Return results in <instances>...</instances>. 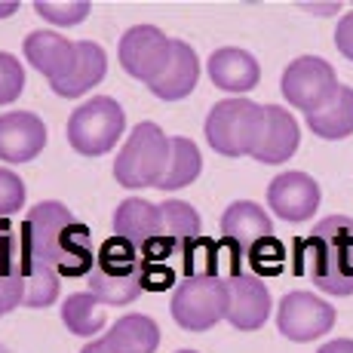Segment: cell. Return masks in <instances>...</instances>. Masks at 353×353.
Listing matches in <instances>:
<instances>
[{
  "instance_id": "1",
  "label": "cell",
  "mask_w": 353,
  "mask_h": 353,
  "mask_svg": "<svg viewBox=\"0 0 353 353\" xmlns=\"http://www.w3.org/2000/svg\"><path fill=\"white\" fill-rule=\"evenodd\" d=\"M295 274H307L325 295H353V219L329 215L295 243Z\"/></svg>"
},
{
  "instance_id": "2",
  "label": "cell",
  "mask_w": 353,
  "mask_h": 353,
  "mask_svg": "<svg viewBox=\"0 0 353 353\" xmlns=\"http://www.w3.org/2000/svg\"><path fill=\"white\" fill-rule=\"evenodd\" d=\"M206 141L221 157H252L264 129V105L249 99H225L206 117Z\"/></svg>"
},
{
  "instance_id": "3",
  "label": "cell",
  "mask_w": 353,
  "mask_h": 353,
  "mask_svg": "<svg viewBox=\"0 0 353 353\" xmlns=\"http://www.w3.org/2000/svg\"><path fill=\"white\" fill-rule=\"evenodd\" d=\"M169 166V135L157 123H139L114 160V179L123 188H157Z\"/></svg>"
},
{
  "instance_id": "4",
  "label": "cell",
  "mask_w": 353,
  "mask_h": 353,
  "mask_svg": "<svg viewBox=\"0 0 353 353\" xmlns=\"http://www.w3.org/2000/svg\"><path fill=\"white\" fill-rule=\"evenodd\" d=\"M228 283L219 274L181 276L172 292V320L188 332H206L228 316Z\"/></svg>"
},
{
  "instance_id": "5",
  "label": "cell",
  "mask_w": 353,
  "mask_h": 353,
  "mask_svg": "<svg viewBox=\"0 0 353 353\" xmlns=\"http://www.w3.org/2000/svg\"><path fill=\"white\" fill-rule=\"evenodd\" d=\"M123 126H126L123 108L111 96H96L83 101L77 111H71V117H68V141L83 157H101V154H108L117 145V139L123 135Z\"/></svg>"
},
{
  "instance_id": "6",
  "label": "cell",
  "mask_w": 353,
  "mask_h": 353,
  "mask_svg": "<svg viewBox=\"0 0 353 353\" xmlns=\"http://www.w3.org/2000/svg\"><path fill=\"white\" fill-rule=\"evenodd\" d=\"M341 83L335 77V68L320 56H301L283 71V96L292 108L310 114L323 111L338 96Z\"/></svg>"
},
{
  "instance_id": "7",
  "label": "cell",
  "mask_w": 353,
  "mask_h": 353,
  "mask_svg": "<svg viewBox=\"0 0 353 353\" xmlns=\"http://www.w3.org/2000/svg\"><path fill=\"white\" fill-rule=\"evenodd\" d=\"M169 52H172V40L160 28H154V25H135V28H129L120 37V46H117L123 71L132 80H141L148 86L169 65Z\"/></svg>"
},
{
  "instance_id": "8",
  "label": "cell",
  "mask_w": 353,
  "mask_h": 353,
  "mask_svg": "<svg viewBox=\"0 0 353 353\" xmlns=\"http://www.w3.org/2000/svg\"><path fill=\"white\" fill-rule=\"evenodd\" d=\"M335 325V307L314 292H289L276 310V329L289 341H316Z\"/></svg>"
},
{
  "instance_id": "9",
  "label": "cell",
  "mask_w": 353,
  "mask_h": 353,
  "mask_svg": "<svg viewBox=\"0 0 353 353\" xmlns=\"http://www.w3.org/2000/svg\"><path fill=\"white\" fill-rule=\"evenodd\" d=\"M74 215L71 209L65 206V203L59 200H43L37 203V206L28 212V219L22 221V236L25 243H28L31 255L37 258V261L50 264V268H56L59 261V246H62V236L65 230L74 225Z\"/></svg>"
},
{
  "instance_id": "10",
  "label": "cell",
  "mask_w": 353,
  "mask_h": 353,
  "mask_svg": "<svg viewBox=\"0 0 353 353\" xmlns=\"http://www.w3.org/2000/svg\"><path fill=\"white\" fill-rule=\"evenodd\" d=\"M228 316L225 320L240 332H255L268 323L270 316V292L261 283V276L255 274H228Z\"/></svg>"
},
{
  "instance_id": "11",
  "label": "cell",
  "mask_w": 353,
  "mask_h": 353,
  "mask_svg": "<svg viewBox=\"0 0 353 353\" xmlns=\"http://www.w3.org/2000/svg\"><path fill=\"white\" fill-rule=\"evenodd\" d=\"M31 268L34 255L22 230H16L6 219H0V292L6 298V310L22 307L25 280H28Z\"/></svg>"
},
{
  "instance_id": "12",
  "label": "cell",
  "mask_w": 353,
  "mask_h": 353,
  "mask_svg": "<svg viewBox=\"0 0 353 353\" xmlns=\"http://www.w3.org/2000/svg\"><path fill=\"white\" fill-rule=\"evenodd\" d=\"M268 203L283 221L298 225L320 209V185L307 172H280L268 188Z\"/></svg>"
},
{
  "instance_id": "13",
  "label": "cell",
  "mask_w": 353,
  "mask_h": 353,
  "mask_svg": "<svg viewBox=\"0 0 353 353\" xmlns=\"http://www.w3.org/2000/svg\"><path fill=\"white\" fill-rule=\"evenodd\" d=\"M46 145V126L37 114L12 111L0 114V160L3 163H28Z\"/></svg>"
},
{
  "instance_id": "14",
  "label": "cell",
  "mask_w": 353,
  "mask_h": 353,
  "mask_svg": "<svg viewBox=\"0 0 353 353\" xmlns=\"http://www.w3.org/2000/svg\"><path fill=\"white\" fill-rule=\"evenodd\" d=\"M221 236L236 249V255L246 261V252L252 246H258L261 240L274 236V225H270L268 212L258 203L249 200H236L230 203L221 215Z\"/></svg>"
},
{
  "instance_id": "15",
  "label": "cell",
  "mask_w": 353,
  "mask_h": 353,
  "mask_svg": "<svg viewBox=\"0 0 353 353\" xmlns=\"http://www.w3.org/2000/svg\"><path fill=\"white\" fill-rule=\"evenodd\" d=\"M298 139H301V132H298L295 117H292L286 108L264 105V129H261V139H258L252 157L258 163H268V166L286 163L298 151Z\"/></svg>"
},
{
  "instance_id": "16",
  "label": "cell",
  "mask_w": 353,
  "mask_h": 353,
  "mask_svg": "<svg viewBox=\"0 0 353 353\" xmlns=\"http://www.w3.org/2000/svg\"><path fill=\"white\" fill-rule=\"evenodd\" d=\"M196 80H200V59H196L194 46L185 40H172V52H169V65L154 80L148 90L163 101H179L191 96Z\"/></svg>"
},
{
  "instance_id": "17",
  "label": "cell",
  "mask_w": 353,
  "mask_h": 353,
  "mask_svg": "<svg viewBox=\"0 0 353 353\" xmlns=\"http://www.w3.org/2000/svg\"><path fill=\"white\" fill-rule=\"evenodd\" d=\"M209 80H212L219 90L225 92H249L255 90V83L261 80V65L255 62V56H249L246 50H236V46H225V50H215L209 56Z\"/></svg>"
},
{
  "instance_id": "18",
  "label": "cell",
  "mask_w": 353,
  "mask_h": 353,
  "mask_svg": "<svg viewBox=\"0 0 353 353\" xmlns=\"http://www.w3.org/2000/svg\"><path fill=\"white\" fill-rule=\"evenodd\" d=\"M114 236L126 240L129 246L145 249L151 240L163 236V215L160 206L141 200V196H129L114 212Z\"/></svg>"
},
{
  "instance_id": "19",
  "label": "cell",
  "mask_w": 353,
  "mask_h": 353,
  "mask_svg": "<svg viewBox=\"0 0 353 353\" xmlns=\"http://www.w3.org/2000/svg\"><path fill=\"white\" fill-rule=\"evenodd\" d=\"M77 56V43L59 37L52 31H34L25 37V59L34 65V71H40L50 83L62 80L74 65Z\"/></svg>"
},
{
  "instance_id": "20",
  "label": "cell",
  "mask_w": 353,
  "mask_h": 353,
  "mask_svg": "<svg viewBox=\"0 0 353 353\" xmlns=\"http://www.w3.org/2000/svg\"><path fill=\"white\" fill-rule=\"evenodd\" d=\"M105 71H108L105 50H101L99 43H92V40H80L71 71H68L62 80L50 83V86H52V92H56V96L77 99V96H83L86 90H96L101 80H105Z\"/></svg>"
},
{
  "instance_id": "21",
  "label": "cell",
  "mask_w": 353,
  "mask_h": 353,
  "mask_svg": "<svg viewBox=\"0 0 353 353\" xmlns=\"http://www.w3.org/2000/svg\"><path fill=\"white\" fill-rule=\"evenodd\" d=\"M101 338H105V344L111 347V353H154L160 344V329L151 316L126 314Z\"/></svg>"
},
{
  "instance_id": "22",
  "label": "cell",
  "mask_w": 353,
  "mask_h": 353,
  "mask_svg": "<svg viewBox=\"0 0 353 353\" xmlns=\"http://www.w3.org/2000/svg\"><path fill=\"white\" fill-rule=\"evenodd\" d=\"M307 126H310V132L320 135V139H329V141L347 139L353 132V86H341L338 96L332 99L323 111L310 114Z\"/></svg>"
},
{
  "instance_id": "23",
  "label": "cell",
  "mask_w": 353,
  "mask_h": 353,
  "mask_svg": "<svg viewBox=\"0 0 353 353\" xmlns=\"http://www.w3.org/2000/svg\"><path fill=\"white\" fill-rule=\"evenodd\" d=\"M200 169H203L200 148H196L191 139H185V135H172V139H169V166H166V175L160 179L157 188L160 191L188 188L196 175H200Z\"/></svg>"
},
{
  "instance_id": "24",
  "label": "cell",
  "mask_w": 353,
  "mask_h": 353,
  "mask_svg": "<svg viewBox=\"0 0 353 353\" xmlns=\"http://www.w3.org/2000/svg\"><path fill=\"white\" fill-rule=\"evenodd\" d=\"M62 323L71 335H80V338L99 335L101 325H105L101 301L92 295V292H74V295H68L65 304H62Z\"/></svg>"
},
{
  "instance_id": "25",
  "label": "cell",
  "mask_w": 353,
  "mask_h": 353,
  "mask_svg": "<svg viewBox=\"0 0 353 353\" xmlns=\"http://www.w3.org/2000/svg\"><path fill=\"white\" fill-rule=\"evenodd\" d=\"M160 215H163V236L172 240L179 255L185 252L191 243L200 240V215H196V209L191 203L166 200V203H160Z\"/></svg>"
},
{
  "instance_id": "26",
  "label": "cell",
  "mask_w": 353,
  "mask_h": 353,
  "mask_svg": "<svg viewBox=\"0 0 353 353\" xmlns=\"http://www.w3.org/2000/svg\"><path fill=\"white\" fill-rule=\"evenodd\" d=\"M90 292L99 298L101 304H114V307H123V304H132L135 298L141 295V274L132 276H111V274H101L99 268L90 270Z\"/></svg>"
},
{
  "instance_id": "27",
  "label": "cell",
  "mask_w": 353,
  "mask_h": 353,
  "mask_svg": "<svg viewBox=\"0 0 353 353\" xmlns=\"http://www.w3.org/2000/svg\"><path fill=\"white\" fill-rule=\"evenodd\" d=\"M96 268L111 276H132V274H141V255L139 249L129 246L120 236H108L96 255Z\"/></svg>"
},
{
  "instance_id": "28",
  "label": "cell",
  "mask_w": 353,
  "mask_h": 353,
  "mask_svg": "<svg viewBox=\"0 0 353 353\" xmlns=\"http://www.w3.org/2000/svg\"><path fill=\"white\" fill-rule=\"evenodd\" d=\"M59 298V274L56 268L50 264L37 261L34 258V268L25 280V298H22V307H31V310H40V307H50L56 304Z\"/></svg>"
},
{
  "instance_id": "29",
  "label": "cell",
  "mask_w": 353,
  "mask_h": 353,
  "mask_svg": "<svg viewBox=\"0 0 353 353\" xmlns=\"http://www.w3.org/2000/svg\"><path fill=\"white\" fill-rule=\"evenodd\" d=\"M246 264L249 274L255 276H280L283 268H286V249L276 236H268V240H261L246 252Z\"/></svg>"
},
{
  "instance_id": "30",
  "label": "cell",
  "mask_w": 353,
  "mask_h": 353,
  "mask_svg": "<svg viewBox=\"0 0 353 353\" xmlns=\"http://www.w3.org/2000/svg\"><path fill=\"white\" fill-rule=\"evenodd\" d=\"M34 10L52 25H77L90 16V3L86 0H74V3H50V0H37Z\"/></svg>"
},
{
  "instance_id": "31",
  "label": "cell",
  "mask_w": 353,
  "mask_h": 353,
  "mask_svg": "<svg viewBox=\"0 0 353 353\" xmlns=\"http://www.w3.org/2000/svg\"><path fill=\"white\" fill-rule=\"evenodd\" d=\"M25 86V68L10 56V52H0V105H10L22 96Z\"/></svg>"
},
{
  "instance_id": "32",
  "label": "cell",
  "mask_w": 353,
  "mask_h": 353,
  "mask_svg": "<svg viewBox=\"0 0 353 353\" xmlns=\"http://www.w3.org/2000/svg\"><path fill=\"white\" fill-rule=\"evenodd\" d=\"M22 206H25V181L10 169H0V219H10Z\"/></svg>"
},
{
  "instance_id": "33",
  "label": "cell",
  "mask_w": 353,
  "mask_h": 353,
  "mask_svg": "<svg viewBox=\"0 0 353 353\" xmlns=\"http://www.w3.org/2000/svg\"><path fill=\"white\" fill-rule=\"evenodd\" d=\"M175 286V270L169 264H145L141 261V289L145 292H163Z\"/></svg>"
},
{
  "instance_id": "34",
  "label": "cell",
  "mask_w": 353,
  "mask_h": 353,
  "mask_svg": "<svg viewBox=\"0 0 353 353\" xmlns=\"http://www.w3.org/2000/svg\"><path fill=\"white\" fill-rule=\"evenodd\" d=\"M335 46H338V52H341L344 59H350V62H353V12H347V16L338 22V28H335Z\"/></svg>"
},
{
  "instance_id": "35",
  "label": "cell",
  "mask_w": 353,
  "mask_h": 353,
  "mask_svg": "<svg viewBox=\"0 0 353 353\" xmlns=\"http://www.w3.org/2000/svg\"><path fill=\"white\" fill-rule=\"evenodd\" d=\"M316 353H353V341L350 338H335V341L323 344Z\"/></svg>"
},
{
  "instance_id": "36",
  "label": "cell",
  "mask_w": 353,
  "mask_h": 353,
  "mask_svg": "<svg viewBox=\"0 0 353 353\" xmlns=\"http://www.w3.org/2000/svg\"><path fill=\"white\" fill-rule=\"evenodd\" d=\"M80 353H111V347L105 344V338H96V341H90Z\"/></svg>"
},
{
  "instance_id": "37",
  "label": "cell",
  "mask_w": 353,
  "mask_h": 353,
  "mask_svg": "<svg viewBox=\"0 0 353 353\" xmlns=\"http://www.w3.org/2000/svg\"><path fill=\"white\" fill-rule=\"evenodd\" d=\"M16 10H19V3H0V19L10 16V12H16Z\"/></svg>"
},
{
  "instance_id": "38",
  "label": "cell",
  "mask_w": 353,
  "mask_h": 353,
  "mask_svg": "<svg viewBox=\"0 0 353 353\" xmlns=\"http://www.w3.org/2000/svg\"><path fill=\"white\" fill-rule=\"evenodd\" d=\"M3 314H10V310H6V298H3V292H0V316Z\"/></svg>"
},
{
  "instance_id": "39",
  "label": "cell",
  "mask_w": 353,
  "mask_h": 353,
  "mask_svg": "<svg viewBox=\"0 0 353 353\" xmlns=\"http://www.w3.org/2000/svg\"><path fill=\"white\" fill-rule=\"evenodd\" d=\"M0 353H10V350H6V347H3V344H0Z\"/></svg>"
},
{
  "instance_id": "40",
  "label": "cell",
  "mask_w": 353,
  "mask_h": 353,
  "mask_svg": "<svg viewBox=\"0 0 353 353\" xmlns=\"http://www.w3.org/2000/svg\"><path fill=\"white\" fill-rule=\"evenodd\" d=\"M179 353H196V350H179Z\"/></svg>"
}]
</instances>
